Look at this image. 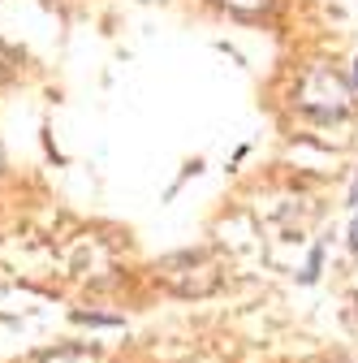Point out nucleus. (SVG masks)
<instances>
[{
    "instance_id": "1",
    "label": "nucleus",
    "mask_w": 358,
    "mask_h": 363,
    "mask_svg": "<svg viewBox=\"0 0 358 363\" xmlns=\"http://www.w3.org/2000/svg\"><path fill=\"white\" fill-rule=\"evenodd\" d=\"M294 104H298V113L311 117V121L337 125V121L350 117V108H354L358 100H354V86H350L337 69H328V65H311V69L298 78Z\"/></svg>"
},
{
    "instance_id": "2",
    "label": "nucleus",
    "mask_w": 358,
    "mask_h": 363,
    "mask_svg": "<svg viewBox=\"0 0 358 363\" xmlns=\"http://www.w3.org/2000/svg\"><path fill=\"white\" fill-rule=\"evenodd\" d=\"M156 277L173 290V294H207V290H216V281H220V268H216V259L207 255V251H182V255H168V259H160L156 264Z\"/></svg>"
},
{
    "instance_id": "3",
    "label": "nucleus",
    "mask_w": 358,
    "mask_h": 363,
    "mask_svg": "<svg viewBox=\"0 0 358 363\" xmlns=\"http://www.w3.org/2000/svg\"><path fill=\"white\" fill-rule=\"evenodd\" d=\"M220 5H229L233 13H263L272 0H220Z\"/></svg>"
},
{
    "instance_id": "4",
    "label": "nucleus",
    "mask_w": 358,
    "mask_h": 363,
    "mask_svg": "<svg viewBox=\"0 0 358 363\" xmlns=\"http://www.w3.org/2000/svg\"><path fill=\"white\" fill-rule=\"evenodd\" d=\"M43 363H91V354L86 350H61V354H48Z\"/></svg>"
},
{
    "instance_id": "5",
    "label": "nucleus",
    "mask_w": 358,
    "mask_h": 363,
    "mask_svg": "<svg viewBox=\"0 0 358 363\" xmlns=\"http://www.w3.org/2000/svg\"><path fill=\"white\" fill-rule=\"evenodd\" d=\"M350 247H354V255H358V212H354V220H350Z\"/></svg>"
},
{
    "instance_id": "6",
    "label": "nucleus",
    "mask_w": 358,
    "mask_h": 363,
    "mask_svg": "<svg viewBox=\"0 0 358 363\" xmlns=\"http://www.w3.org/2000/svg\"><path fill=\"white\" fill-rule=\"evenodd\" d=\"M350 86H354V100H358V57H354V65H350Z\"/></svg>"
},
{
    "instance_id": "7",
    "label": "nucleus",
    "mask_w": 358,
    "mask_h": 363,
    "mask_svg": "<svg viewBox=\"0 0 358 363\" xmlns=\"http://www.w3.org/2000/svg\"><path fill=\"white\" fill-rule=\"evenodd\" d=\"M350 203L358 208V173H354V182H350Z\"/></svg>"
}]
</instances>
